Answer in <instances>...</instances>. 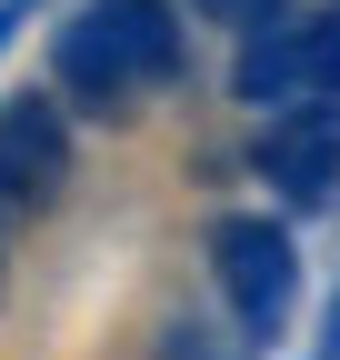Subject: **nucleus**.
<instances>
[{
    "label": "nucleus",
    "mask_w": 340,
    "mask_h": 360,
    "mask_svg": "<svg viewBox=\"0 0 340 360\" xmlns=\"http://www.w3.org/2000/svg\"><path fill=\"white\" fill-rule=\"evenodd\" d=\"M190 30L170 0H80L51 30V90L91 120H140L160 90H181Z\"/></svg>",
    "instance_id": "nucleus-1"
},
{
    "label": "nucleus",
    "mask_w": 340,
    "mask_h": 360,
    "mask_svg": "<svg viewBox=\"0 0 340 360\" xmlns=\"http://www.w3.org/2000/svg\"><path fill=\"white\" fill-rule=\"evenodd\" d=\"M210 281H221V310L250 350H280L290 310H301V240L270 210H221L210 220Z\"/></svg>",
    "instance_id": "nucleus-2"
},
{
    "label": "nucleus",
    "mask_w": 340,
    "mask_h": 360,
    "mask_svg": "<svg viewBox=\"0 0 340 360\" xmlns=\"http://www.w3.org/2000/svg\"><path fill=\"white\" fill-rule=\"evenodd\" d=\"M310 90H340V11H280L240 30L230 51V101L240 110H280V101H310Z\"/></svg>",
    "instance_id": "nucleus-3"
},
{
    "label": "nucleus",
    "mask_w": 340,
    "mask_h": 360,
    "mask_svg": "<svg viewBox=\"0 0 340 360\" xmlns=\"http://www.w3.org/2000/svg\"><path fill=\"white\" fill-rule=\"evenodd\" d=\"M261 180L290 210H330L340 200V90H310V101L261 110Z\"/></svg>",
    "instance_id": "nucleus-4"
},
{
    "label": "nucleus",
    "mask_w": 340,
    "mask_h": 360,
    "mask_svg": "<svg viewBox=\"0 0 340 360\" xmlns=\"http://www.w3.org/2000/svg\"><path fill=\"white\" fill-rule=\"evenodd\" d=\"M80 170L70 101L60 90H11L0 101V210H51Z\"/></svg>",
    "instance_id": "nucleus-5"
},
{
    "label": "nucleus",
    "mask_w": 340,
    "mask_h": 360,
    "mask_svg": "<svg viewBox=\"0 0 340 360\" xmlns=\"http://www.w3.org/2000/svg\"><path fill=\"white\" fill-rule=\"evenodd\" d=\"M160 360H230V350L210 340L200 321H170V330H160Z\"/></svg>",
    "instance_id": "nucleus-6"
},
{
    "label": "nucleus",
    "mask_w": 340,
    "mask_h": 360,
    "mask_svg": "<svg viewBox=\"0 0 340 360\" xmlns=\"http://www.w3.org/2000/svg\"><path fill=\"white\" fill-rule=\"evenodd\" d=\"M190 11H200L210 30H250V20H270L280 0H190Z\"/></svg>",
    "instance_id": "nucleus-7"
},
{
    "label": "nucleus",
    "mask_w": 340,
    "mask_h": 360,
    "mask_svg": "<svg viewBox=\"0 0 340 360\" xmlns=\"http://www.w3.org/2000/svg\"><path fill=\"white\" fill-rule=\"evenodd\" d=\"M40 11V0H0V51H11V40H20V20Z\"/></svg>",
    "instance_id": "nucleus-8"
},
{
    "label": "nucleus",
    "mask_w": 340,
    "mask_h": 360,
    "mask_svg": "<svg viewBox=\"0 0 340 360\" xmlns=\"http://www.w3.org/2000/svg\"><path fill=\"white\" fill-rule=\"evenodd\" d=\"M0 290H11V210H0Z\"/></svg>",
    "instance_id": "nucleus-9"
}]
</instances>
